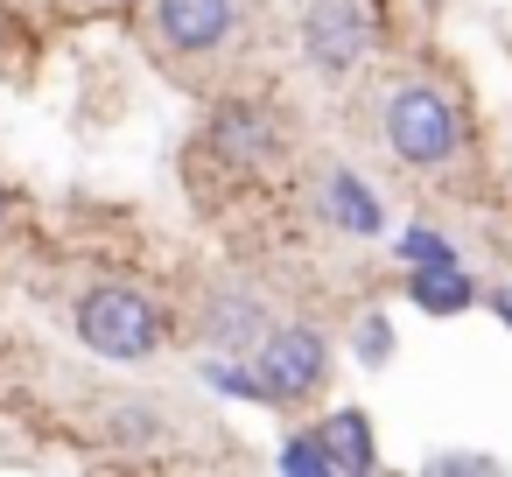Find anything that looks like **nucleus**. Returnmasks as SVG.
Masks as SVG:
<instances>
[{
	"label": "nucleus",
	"instance_id": "obj_16",
	"mask_svg": "<svg viewBox=\"0 0 512 477\" xmlns=\"http://www.w3.org/2000/svg\"><path fill=\"white\" fill-rule=\"evenodd\" d=\"M491 309H498V316L512 323V288H498V295H491Z\"/></svg>",
	"mask_w": 512,
	"mask_h": 477
},
{
	"label": "nucleus",
	"instance_id": "obj_12",
	"mask_svg": "<svg viewBox=\"0 0 512 477\" xmlns=\"http://www.w3.org/2000/svg\"><path fill=\"white\" fill-rule=\"evenodd\" d=\"M211 330H218L225 344H246V337H253V302H239V309L218 302V323H211Z\"/></svg>",
	"mask_w": 512,
	"mask_h": 477
},
{
	"label": "nucleus",
	"instance_id": "obj_15",
	"mask_svg": "<svg viewBox=\"0 0 512 477\" xmlns=\"http://www.w3.org/2000/svg\"><path fill=\"white\" fill-rule=\"evenodd\" d=\"M435 470H449V477L456 470H491V456H435Z\"/></svg>",
	"mask_w": 512,
	"mask_h": 477
},
{
	"label": "nucleus",
	"instance_id": "obj_17",
	"mask_svg": "<svg viewBox=\"0 0 512 477\" xmlns=\"http://www.w3.org/2000/svg\"><path fill=\"white\" fill-rule=\"evenodd\" d=\"M0 218H8V197H0Z\"/></svg>",
	"mask_w": 512,
	"mask_h": 477
},
{
	"label": "nucleus",
	"instance_id": "obj_10",
	"mask_svg": "<svg viewBox=\"0 0 512 477\" xmlns=\"http://www.w3.org/2000/svg\"><path fill=\"white\" fill-rule=\"evenodd\" d=\"M400 260H407V267H442V260H456V253H449L435 232H400Z\"/></svg>",
	"mask_w": 512,
	"mask_h": 477
},
{
	"label": "nucleus",
	"instance_id": "obj_2",
	"mask_svg": "<svg viewBox=\"0 0 512 477\" xmlns=\"http://www.w3.org/2000/svg\"><path fill=\"white\" fill-rule=\"evenodd\" d=\"M78 337H85L99 358H148V351L162 344V316H155L148 295L106 281V288H92V295L78 302Z\"/></svg>",
	"mask_w": 512,
	"mask_h": 477
},
{
	"label": "nucleus",
	"instance_id": "obj_6",
	"mask_svg": "<svg viewBox=\"0 0 512 477\" xmlns=\"http://www.w3.org/2000/svg\"><path fill=\"white\" fill-rule=\"evenodd\" d=\"M407 295H414V309H428V316H463L470 309V274L456 267V260H442V267H414L407 274Z\"/></svg>",
	"mask_w": 512,
	"mask_h": 477
},
{
	"label": "nucleus",
	"instance_id": "obj_9",
	"mask_svg": "<svg viewBox=\"0 0 512 477\" xmlns=\"http://www.w3.org/2000/svg\"><path fill=\"white\" fill-rule=\"evenodd\" d=\"M330 218L344 232H379V204H372V190L358 176H330Z\"/></svg>",
	"mask_w": 512,
	"mask_h": 477
},
{
	"label": "nucleus",
	"instance_id": "obj_3",
	"mask_svg": "<svg viewBox=\"0 0 512 477\" xmlns=\"http://www.w3.org/2000/svg\"><path fill=\"white\" fill-rule=\"evenodd\" d=\"M323 337L316 330H302V323H281L267 344H260V379H267V393H316L323 386Z\"/></svg>",
	"mask_w": 512,
	"mask_h": 477
},
{
	"label": "nucleus",
	"instance_id": "obj_4",
	"mask_svg": "<svg viewBox=\"0 0 512 477\" xmlns=\"http://www.w3.org/2000/svg\"><path fill=\"white\" fill-rule=\"evenodd\" d=\"M302 36H309V57L323 71H351L365 57V43H372V22H365L358 0H316L309 22H302Z\"/></svg>",
	"mask_w": 512,
	"mask_h": 477
},
{
	"label": "nucleus",
	"instance_id": "obj_8",
	"mask_svg": "<svg viewBox=\"0 0 512 477\" xmlns=\"http://www.w3.org/2000/svg\"><path fill=\"white\" fill-rule=\"evenodd\" d=\"M316 442H323V456H330V470H372V421H365L358 407H344V414H330Z\"/></svg>",
	"mask_w": 512,
	"mask_h": 477
},
{
	"label": "nucleus",
	"instance_id": "obj_13",
	"mask_svg": "<svg viewBox=\"0 0 512 477\" xmlns=\"http://www.w3.org/2000/svg\"><path fill=\"white\" fill-rule=\"evenodd\" d=\"M281 470H330V456H323L316 435H295V442L281 449Z\"/></svg>",
	"mask_w": 512,
	"mask_h": 477
},
{
	"label": "nucleus",
	"instance_id": "obj_1",
	"mask_svg": "<svg viewBox=\"0 0 512 477\" xmlns=\"http://www.w3.org/2000/svg\"><path fill=\"white\" fill-rule=\"evenodd\" d=\"M386 141H393V155H400V162L435 169V162H449V155H456L463 120H456V106H449L435 85H400V92L386 99Z\"/></svg>",
	"mask_w": 512,
	"mask_h": 477
},
{
	"label": "nucleus",
	"instance_id": "obj_14",
	"mask_svg": "<svg viewBox=\"0 0 512 477\" xmlns=\"http://www.w3.org/2000/svg\"><path fill=\"white\" fill-rule=\"evenodd\" d=\"M358 351H365V365H379V358L393 351V330H386V316H365V330H358Z\"/></svg>",
	"mask_w": 512,
	"mask_h": 477
},
{
	"label": "nucleus",
	"instance_id": "obj_5",
	"mask_svg": "<svg viewBox=\"0 0 512 477\" xmlns=\"http://www.w3.org/2000/svg\"><path fill=\"white\" fill-rule=\"evenodd\" d=\"M155 22L176 50H218L232 29V0H155Z\"/></svg>",
	"mask_w": 512,
	"mask_h": 477
},
{
	"label": "nucleus",
	"instance_id": "obj_11",
	"mask_svg": "<svg viewBox=\"0 0 512 477\" xmlns=\"http://www.w3.org/2000/svg\"><path fill=\"white\" fill-rule=\"evenodd\" d=\"M204 379H211L218 393H246V400H267V386H260V379H253L246 365H211Z\"/></svg>",
	"mask_w": 512,
	"mask_h": 477
},
{
	"label": "nucleus",
	"instance_id": "obj_7",
	"mask_svg": "<svg viewBox=\"0 0 512 477\" xmlns=\"http://www.w3.org/2000/svg\"><path fill=\"white\" fill-rule=\"evenodd\" d=\"M211 141H218V155H232V162H260V155L274 148V127H267V113H253V106H225L218 127H211Z\"/></svg>",
	"mask_w": 512,
	"mask_h": 477
}]
</instances>
